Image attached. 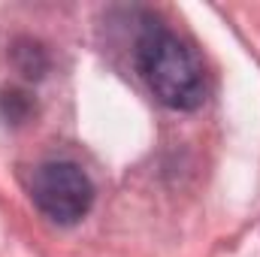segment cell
<instances>
[{"label": "cell", "instance_id": "obj_1", "mask_svg": "<svg viewBox=\"0 0 260 257\" xmlns=\"http://www.w3.org/2000/svg\"><path fill=\"white\" fill-rule=\"evenodd\" d=\"M136 67L151 94L170 109H197L206 97V73L197 52L167 27H148L136 43Z\"/></svg>", "mask_w": 260, "mask_h": 257}, {"label": "cell", "instance_id": "obj_2", "mask_svg": "<svg viewBox=\"0 0 260 257\" xmlns=\"http://www.w3.org/2000/svg\"><path fill=\"white\" fill-rule=\"evenodd\" d=\"M30 200L55 224H76L94 206V185L82 167L70 160H52L34 170Z\"/></svg>", "mask_w": 260, "mask_h": 257}]
</instances>
